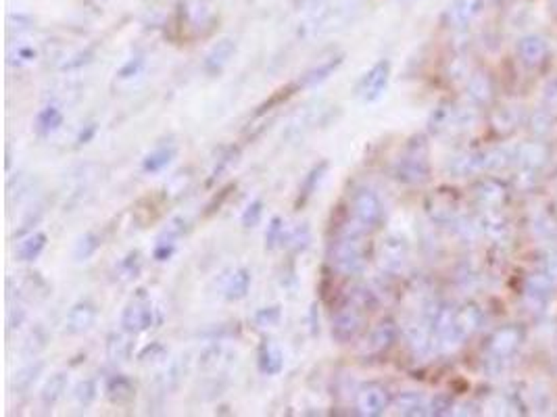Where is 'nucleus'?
<instances>
[{
	"label": "nucleus",
	"mask_w": 557,
	"mask_h": 417,
	"mask_svg": "<svg viewBox=\"0 0 557 417\" xmlns=\"http://www.w3.org/2000/svg\"><path fill=\"white\" fill-rule=\"evenodd\" d=\"M366 323V309L353 303L351 299H346L334 313L332 317V340L338 344H346L355 340Z\"/></svg>",
	"instance_id": "3"
},
{
	"label": "nucleus",
	"mask_w": 557,
	"mask_h": 417,
	"mask_svg": "<svg viewBox=\"0 0 557 417\" xmlns=\"http://www.w3.org/2000/svg\"><path fill=\"white\" fill-rule=\"evenodd\" d=\"M107 357L115 363H123L132 357V342L123 334H113L107 342Z\"/></svg>",
	"instance_id": "28"
},
{
	"label": "nucleus",
	"mask_w": 557,
	"mask_h": 417,
	"mask_svg": "<svg viewBox=\"0 0 557 417\" xmlns=\"http://www.w3.org/2000/svg\"><path fill=\"white\" fill-rule=\"evenodd\" d=\"M234 52H236L234 40H230V38L220 40L211 50L207 52V56H204V63H202L204 74H209V76H220V74L224 72V69H226V65L230 63V58L234 56Z\"/></svg>",
	"instance_id": "11"
},
{
	"label": "nucleus",
	"mask_w": 557,
	"mask_h": 417,
	"mask_svg": "<svg viewBox=\"0 0 557 417\" xmlns=\"http://www.w3.org/2000/svg\"><path fill=\"white\" fill-rule=\"evenodd\" d=\"M342 61H344V56L340 54V56H334V58H330V61H326V63H322L319 67H315V69H311V72H307L299 82H301V86L303 88H313V86H317V84H322V82H326L336 69L342 65Z\"/></svg>",
	"instance_id": "23"
},
{
	"label": "nucleus",
	"mask_w": 557,
	"mask_h": 417,
	"mask_svg": "<svg viewBox=\"0 0 557 417\" xmlns=\"http://www.w3.org/2000/svg\"><path fill=\"white\" fill-rule=\"evenodd\" d=\"M46 342H48V336H46V332H44V328H36V330H32V334L25 338V344H23V353L25 355H30V357H34V355H38L42 349H46Z\"/></svg>",
	"instance_id": "35"
},
{
	"label": "nucleus",
	"mask_w": 557,
	"mask_h": 417,
	"mask_svg": "<svg viewBox=\"0 0 557 417\" xmlns=\"http://www.w3.org/2000/svg\"><path fill=\"white\" fill-rule=\"evenodd\" d=\"M518 344H520V332L516 328H503L491 338L489 351H491L493 357L505 359L518 349Z\"/></svg>",
	"instance_id": "17"
},
{
	"label": "nucleus",
	"mask_w": 557,
	"mask_h": 417,
	"mask_svg": "<svg viewBox=\"0 0 557 417\" xmlns=\"http://www.w3.org/2000/svg\"><path fill=\"white\" fill-rule=\"evenodd\" d=\"M395 407L401 415H428V405L424 403L422 394H417V392H403L401 396L395 398Z\"/></svg>",
	"instance_id": "26"
},
{
	"label": "nucleus",
	"mask_w": 557,
	"mask_h": 417,
	"mask_svg": "<svg viewBox=\"0 0 557 417\" xmlns=\"http://www.w3.org/2000/svg\"><path fill=\"white\" fill-rule=\"evenodd\" d=\"M67 384H69V380H67V374H65V372L52 374V376L44 382V386H42V390H40V403H42V407H44V409L54 407V405L63 398V394H65V390H67Z\"/></svg>",
	"instance_id": "19"
},
{
	"label": "nucleus",
	"mask_w": 557,
	"mask_h": 417,
	"mask_svg": "<svg viewBox=\"0 0 557 417\" xmlns=\"http://www.w3.org/2000/svg\"><path fill=\"white\" fill-rule=\"evenodd\" d=\"M94 321H96V307L88 301H80L69 309L65 317V332L72 336H80L88 332L94 325Z\"/></svg>",
	"instance_id": "9"
},
{
	"label": "nucleus",
	"mask_w": 557,
	"mask_h": 417,
	"mask_svg": "<svg viewBox=\"0 0 557 417\" xmlns=\"http://www.w3.org/2000/svg\"><path fill=\"white\" fill-rule=\"evenodd\" d=\"M251 288V271L249 269H234L224 286V297L228 301H242Z\"/></svg>",
	"instance_id": "20"
},
{
	"label": "nucleus",
	"mask_w": 557,
	"mask_h": 417,
	"mask_svg": "<svg viewBox=\"0 0 557 417\" xmlns=\"http://www.w3.org/2000/svg\"><path fill=\"white\" fill-rule=\"evenodd\" d=\"M165 349H163V344L159 342H151L149 346H145V349L140 351V355H138V359H140L143 363H149V361H161L165 357Z\"/></svg>",
	"instance_id": "40"
},
{
	"label": "nucleus",
	"mask_w": 557,
	"mask_h": 417,
	"mask_svg": "<svg viewBox=\"0 0 557 417\" xmlns=\"http://www.w3.org/2000/svg\"><path fill=\"white\" fill-rule=\"evenodd\" d=\"M174 250H176V244L174 242H157V246L153 250V257H155V261L163 263V261H167L174 255Z\"/></svg>",
	"instance_id": "44"
},
{
	"label": "nucleus",
	"mask_w": 557,
	"mask_h": 417,
	"mask_svg": "<svg viewBox=\"0 0 557 417\" xmlns=\"http://www.w3.org/2000/svg\"><path fill=\"white\" fill-rule=\"evenodd\" d=\"M90 61H92V50H86V52L76 54L74 58H69V61L63 65V69H65V72H69V69H80V67L88 65Z\"/></svg>",
	"instance_id": "43"
},
{
	"label": "nucleus",
	"mask_w": 557,
	"mask_h": 417,
	"mask_svg": "<svg viewBox=\"0 0 557 417\" xmlns=\"http://www.w3.org/2000/svg\"><path fill=\"white\" fill-rule=\"evenodd\" d=\"M388 80H390V63L386 58L378 61L370 72L364 74V78L357 84V94L364 103H374L378 100L386 88H388Z\"/></svg>",
	"instance_id": "6"
},
{
	"label": "nucleus",
	"mask_w": 557,
	"mask_h": 417,
	"mask_svg": "<svg viewBox=\"0 0 557 417\" xmlns=\"http://www.w3.org/2000/svg\"><path fill=\"white\" fill-rule=\"evenodd\" d=\"M484 11V0H453L445 13V21L453 30L467 28Z\"/></svg>",
	"instance_id": "8"
},
{
	"label": "nucleus",
	"mask_w": 557,
	"mask_h": 417,
	"mask_svg": "<svg viewBox=\"0 0 557 417\" xmlns=\"http://www.w3.org/2000/svg\"><path fill=\"white\" fill-rule=\"evenodd\" d=\"M94 133H96V125L94 123H90V125H86V129H82L80 131V136H78V145L82 147V145H88L92 138H94Z\"/></svg>",
	"instance_id": "48"
},
{
	"label": "nucleus",
	"mask_w": 557,
	"mask_h": 417,
	"mask_svg": "<svg viewBox=\"0 0 557 417\" xmlns=\"http://www.w3.org/2000/svg\"><path fill=\"white\" fill-rule=\"evenodd\" d=\"M74 396H76V400L82 407H88L96 398V382L94 380H82V382H78Z\"/></svg>",
	"instance_id": "37"
},
{
	"label": "nucleus",
	"mask_w": 557,
	"mask_h": 417,
	"mask_svg": "<svg viewBox=\"0 0 557 417\" xmlns=\"http://www.w3.org/2000/svg\"><path fill=\"white\" fill-rule=\"evenodd\" d=\"M303 86H301V82H295V84H288L286 88H280L277 92H273L259 109H257V117H261V115H265V113H269V111H273L275 107H280V105H284L291 96H295L297 94V90H301Z\"/></svg>",
	"instance_id": "29"
},
{
	"label": "nucleus",
	"mask_w": 557,
	"mask_h": 417,
	"mask_svg": "<svg viewBox=\"0 0 557 417\" xmlns=\"http://www.w3.org/2000/svg\"><path fill=\"white\" fill-rule=\"evenodd\" d=\"M178 155V149L174 145H163L159 149H155L153 153H149L143 161V169L147 173H159L163 171Z\"/></svg>",
	"instance_id": "21"
},
{
	"label": "nucleus",
	"mask_w": 557,
	"mask_h": 417,
	"mask_svg": "<svg viewBox=\"0 0 557 417\" xmlns=\"http://www.w3.org/2000/svg\"><path fill=\"white\" fill-rule=\"evenodd\" d=\"M234 188H236L234 184H230L228 188H224V190H222V194H220V198H216V200H213L211 204H209V206H207V213H213V211H220V206H222V202H224V200L228 198V194H230V192H232Z\"/></svg>",
	"instance_id": "46"
},
{
	"label": "nucleus",
	"mask_w": 557,
	"mask_h": 417,
	"mask_svg": "<svg viewBox=\"0 0 557 417\" xmlns=\"http://www.w3.org/2000/svg\"><path fill=\"white\" fill-rule=\"evenodd\" d=\"M428 409H430V415H449L453 409V398L449 394H437L430 400Z\"/></svg>",
	"instance_id": "39"
},
{
	"label": "nucleus",
	"mask_w": 557,
	"mask_h": 417,
	"mask_svg": "<svg viewBox=\"0 0 557 417\" xmlns=\"http://www.w3.org/2000/svg\"><path fill=\"white\" fill-rule=\"evenodd\" d=\"M549 48H547V42L538 36H526L518 42V54L522 58L524 65L528 67H536L545 61Z\"/></svg>",
	"instance_id": "16"
},
{
	"label": "nucleus",
	"mask_w": 557,
	"mask_h": 417,
	"mask_svg": "<svg viewBox=\"0 0 557 417\" xmlns=\"http://www.w3.org/2000/svg\"><path fill=\"white\" fill-rule=\"evenodd\" d=\"M284 242V222L282 217H271L269 220V226H267V232H265V248L267 250H273L277 244Z\"/></svg>",
	"instance_id": "33"
},
{
	"label": "nucleus",
	"mask_w": 557,
	"mask_h": 417,
	"mask_svg": "<svg viewBox=\"0 0 557 417\" xmlns=\"http://www.w3.org/2000/svg\"><path fill=\"white\" fill-rule=\"evenodd\" d=\"M328 169H330V163L328 161H319L317 165H313L309 169V173L305 175V180H303V184L299 188V196L295 200V208H297V211H301V208L309 202V198L317 192V188H319L322 180L326 178Z\"/></svg>",
	"instance_id": "12"
},
{
	"label": "nucleus",
	"mask_w": 557,
	"mask_h": 417,
	"mask_svg": "<svg viewBox=\"0 0 557 417\" xmlns=\"http://www.w3.org/2000/svg\"><path fill=\"white\" fill-rule=\"evenodd\" d=\"M155 309L147 290H138V295L125 305L121 313V325L127 334H140L155 325Z\"/></svg>",
	"instance_id": "5"
},
{
	"label": "nucleus",
	"mask_w": 557,
	"mask_h": 417,
	"mask_svg": "<svg viewBox=\"0 0 557 417\" xmlns=\"http://www.w3.org/2000/svg\"><path fill=\"white\" fill-rule=\"evenodd\" d=\"M23 319H25V311H23L21 307H13V309L9 311V319H7V323H9V330H13V328H19V325L23 323Z\"/></svg>",
	"instance_id": "45"
},
{
	"label": "nucleus",
	"mask_w": 557,
	"mask_h": 417,
	"mask_svg": "<svg viewBox=\"0 0 557 417\" xmlns=\"http://www.w3.org/2000/svg\"><path fill=\"white\" fill-rule=\"evenodd\" d=\"M351 215L355 224L368 234L378 230L384 220V206L378 194L370 188H359L351 198Z\"/></svg>",
	"instance_id": "4"
},
{
	"label": "nucleus",
	"mask_w": 557,
	"mask_h": 417,
	"mask_svg": "<svg viewBox=\"0 0 557 417\" xmlns=\"http://www.w3.org/2000/svg\"><path fill=\"white\" fill-rule=\"evenodd\" d=\"M103 240L96 232H86L78 242H76V248H74V257L76 261H88L90 257L96 255V250L101 248Z\"/></svg>",
	"instance_id": "30"
},
{
	"label": "nucleus",
	"mask_w": 557,
	"mask_h": 417,
	"mask_svg": "<svg viewBox=\"0 0 557 417\" xmlns=\"http://www.w3.org/2000/svg\"><path fill=\"white\" fill-rule=\"evenodd\" d=\"M284 242H286V246H288L293 253L305 250V248L309 246V242H311V230H309V226H307V224L299 226L297 230H293V232L288 234V238H284ZM284 242H282V244H284Z\"/></svg>",
	"instance_id": "32"
},
{
	"label": "nucleus",
	"mask_w": 557,
	"mask_h": 417,
	"mask_svg": "<svg viewBox=\"0 0 557 417\" xmlns=\"http://www.w3.org/2000/svg\"><path fill=\"white\" fill-rule=\"evenodd\" d=\"M143 69H145V58L143 56H134V58H129L119 72H117V78L119 80H132V78H136V76H140L143 74Z\"/></svg>",
	"instance_id": "38"
},
{
	"label": "nucleus",
	"mask_w": 557,
	"mask_h": 417,
	"mask_svg": "<svg viewBox=\"0 0 557 417\" xmlns=\"http://www.w3.org/2000/svg\"><path fill=\"white\" fill-rule=\"evenodd\" d=\"M430 175V159H428V142L424 136H413L401 153L395 178L403 184H422Z\"/></svg>",
	"instance_id": "2"
},
{
	"label": "nucleus",
	"mask_w": 557,
	"mask_h": 417,
	"mask_svg": "<svg viewBox=\"0 0 557 417\" xmlns=\"http://www.w3.org/2000/svg\"><path fill=\"white\" fill-rule=\"evenodd\" d=\"M467 90H470V96L478 103H489L491 96H493V86H491V80L482 76V74H476L472 76L470 84H467Z\"/></svg>",
	"instance_id": "31"
},
{
	"label": "nucleus",
	"mask_w": 557,
	"mask_h": 417,
	"mask_svg": "<svg viewBox=\"0 0 557 417\" xmlns=\"http://www.w3.org/2000/svg\"><path fill=\"white\" fill-rule=\"evenodd\" d=\"M397 338H399V328H397V323H395L392 319L380 321V323L372 330V334H370V338H368V355H374V357L384 355V353L390 349V346L397 342Z\"/></svg>",
	"instance_id": "10"
},
{
	"label": "nucleus",
	"mask_w": 557,
	"mask_h": 417,
	"mask_svg": "<svg viewBox=\"0 0 557 417\" xmlns=\"http://www.w3.org/2000/svg\"><path fill=\"white\" fill-rule=\"evenodd\" d=\"M553 290V277L549 273H536L526 282V295L538 303H545Z\"/></svg>",
	"instance_id": "27"
},
{
	"label": "nucleus",
	"mask_w": 557,
	"mask_h": 417,
	"mask_svg": "<svg viewBox=\"0 0 557 417\" xmlns=\"http://www.w3.org/2000/svg\"><path fill=\"white\" fill-rule=\"evenodd\" d=\"M46 242H48V236L44 232H34V234L25 236L17 246V259L23 263L36 261L42 255V250L46 248Z\"/></svg>",
	"instance_id": "22"
},
{
	"label": "nucleus",
	"mask_w": 557,
	"mask_h": 417,
	"mask_svg": "<svg viewBox=\"0 0 557 417\" xmlns=\"http://www.w3.org/2000/svg\"><path fill=\"white\" fill-rule=\"evenodd\" d=\"M63 121H65V117H63L61 109L54 107V105H48V107H44L36 115V123L34 125H36V131L40 136H50V133H54L63 125Z\"/></svg>",
	"instance_id": "25"
},
{
	"label": "nucleus",
	"mask_w": 557,
	"mask_h": 417,
	"mask_svg": "<svg viewBox=\"0 0 557 417\" xmlns=\"http://www.w3.org/2000/svg\"><path fill=\"white\" fill-rule=\"evenodd\" d=\"M255 323L259 328H275L277 323L282 321V309L280 305H271V307H263L255 313Z\"/></svg>",
	"instance_id": "34"
},
{
	"label": "nucleus",
	"mask_w": 557,
	"mask_h": 417,
	"mask_svg": "<svg viewBox=\"0 0 557 417\" xmlns=\"http://www.w3.org/2000/svg\"><path fill=\"white\" fill-rule=\"evenodd\" d=\"M309 328H311V336H317L319 334V315H317V303L311 305L309 309Z\"/></svg>",
	"instance_id": "47"
},
{
	"label": "nucleus",
	"mask_w": 557,
	"mask_h": 417,
	"mask_svg": "<svg viewBox=\"0 0 557 417\" xmlns=\"http://www.w3.org/2000/svg\"><path fill=\"white\" fill-rule=\"evenodd\" d=\"M42 370H44V363H42V361L30 363V365L17 370L15 376H13V380H11V390H13L15 394L28 392V390L36 384V380H38V376L42 374Z\"/></svg>",
	"instance_id": "24"
},
{
	"label": "nucleus",
	"mask_w": 557,
	"mask_h": 417,
	"mask_svg": "<svg viewBox=\"0 0 557 417\" xmlns=\"http://www.w3.org/2000/svg\"><path fill=\"white\" fill-rule=\"evenodd\" d=\"M388 405H390V392L378 382H370L361 386L357 392L355 407H357V413L364 417H378L388 409Z\"/></svg>",
	"instance_id": "7"
},
{
	"label": "nucleus",
	"mask_w": 557,
	"mask_h": 417,
	"mask_svg": "<svg viewBox=\"0 0 557 417\" xmlns=\"http://www.w3.org/2000/svg\"><path fill=\"white\" fill-rule=\"evenodd\" d=\"M105 392H107V398H109L113 405H127V403H132L134 396H136V386H134V382H132L127 376L117 374V376L109 378Z\"/></svg>",
	"instance_id": "18"
},
{
	"label": "nucleus",
	"mask_w": 557,
	"mask_h": 417,
	"mask_svg": "<svg viewBox=\"0 0 557 417\" xmlns=\"http://www.w3.org/2000/svg\"><path fill=\"white\" fill-rule=\"evenodd\" d=\"M119 269L123 271L125 277H136L138 273H140V255H138V253H129L119 263Z\"/></svg>",
	"instance_id": "41"
},
{
	"label": "nucleus",
	"mask_w": 557,
	"mask_h": 417,
	"mask_svg": "<svg viewBox=\"0 0 557 417\" xmlns=\"http://www.w3.org/2000/svg\"><path fill=\"white\" fill-rule=\"evenodd\" d=\"M261 217H263V200H253L240 215V224L242 228H255L259 226Z\"/></svg>",
	"instance_id": "36"
},
{
	"label": "nucleus",
	"mask_w": 557,
	"mask_h": 417,
	"mask_svg": "<svg viewBox=\"0 0 557 417\" xmlns=\"http://www.w3.org/2000/svg\"><path fill=\"white\" fill-rule=\"evenodd\" d=\"M257 367L263 376H277L284 370V355L271 340H265L259 349Z\"/></svg>",
	"instance_id": "14"
},
{
	"label": "nucleus",
	"mask_w": 557,
	"mask_h": 417,
	"mask_svg": "<svg viewBox=\"0 0 557 417\" xmlns=\"http://www.w3.org/2000/svg\"><path fill=\"white\" fill-rule=\"evenodd\" d=\"M366 234L349 232L332 238L328 246V263L342 275L361 273L370 259V244L364 240Z\"/></svg>",
	"instance_id": "1"
},
{
	"label": "nucleus",
	"mask_w": 557,
	"mask_h": 417,
	"mask_svg": "<svg viewBox=\"0 0 557 417\" xmlns=\"http://www.w3.org/2000/svg\"><path fill=\"white\" fill-rule=\"evenodd\" d=\"M38 56V52L30 46H19L15 54H11V63L15 65H28V63H34Z\"/></svg>",
	"instance_id": "42"
},
{
	"label": "nucleus",
	"mask_w": 557,
	"mask_h": 417,
	"mask_svg": "<svg viewBox=\"0 0 557 417\" xmlns=\"http://www.w3.org/2000/svg\"><path fill=\"white\" fill-rule=\"evenodd\" d=\"M407 261V244L403 238H386L380 248V263L386 271H399Z\"/></svg>",
	"instance_id": "13"
},
{
	"label": "nucleus",
	"mask_w": 557,
	"mask_h": 417,
	"mask_svg": "<svg viewBox=\"0 0 557 417\" xmlns=\"http://www.w3.org/2000/svg\"><path fill=\"white\" fill-rule=\"evenodd\" d=\"M428 213L434 222L439 224H445V222H451L457 213V204H455V198L451 194H447L445 190L441 192H434L430 198H428Z\"/></svg>",
	"instance_id": "15"
}]
</instances>
